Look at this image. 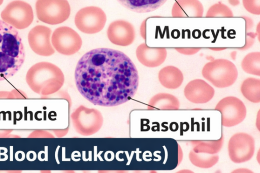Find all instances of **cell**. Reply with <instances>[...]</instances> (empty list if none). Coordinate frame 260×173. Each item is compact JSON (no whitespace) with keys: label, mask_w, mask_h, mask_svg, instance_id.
Returning a JSON list of instances; mask_svg holds the SVG:
<instances>
[{"label":"cell","mask_w":260,"mask_h":173,"mask_svg":"<svg viewBox=\"0 0 260 173\" xmlns=\"http://www.w3.org/2000/svg\"><path fill=\"white\" fill-rule=\"evenodd\" d=\"M183 79V73L175 66H166L158 73V80L160 84L168 89H175L179 88Z\"/></svg>","instance_id":"16"},{"label":"cell","mask_w":260,"mask_h":173,"mask_svg":"<svg viewBox=\"0 0 260 173\" xmlns=\"http://www.w3.org/2000/svg\"><path fill=\"white\" fill-rule=\"evenodd\" d=\"M256 36V33L252 32H248L246 34V39L245 45L240 48H237L238 49L240 50H245L250 48L254 42V39Z\"/></svg>","instance_id":"25"},{"label":"cell","mask_w":260,"mask_h":173,"mask_svg":"<svg viewBox=\"0 0 260 173\" xmlns=\"http://www.w3.org/2000/svg\"><path fill=\"white\" fill-rule=\"evenodd\" d=\"M242 17L245 20L246 30V31H247V30L248 31L253 27V20L250 18H249V17H247V16H242Z\"/></svg>","instance_id":"27"},{"label":"cell","mask_w":260,"mask_h":173,"mask_svg":"<svg viewBox=\"0 0 260 173\" xmlns=\"http://www.w3.org/2000/svg\"><path fill=\"white\" fill-rule=\"evenodd\" d=\"M241 67L249 74L260 76V52H252L247 54L242 59Z\"/></svg>","instance_id":"22"},{"label":"cell","mask_w":260,"mask_h":173,"mask_svg":"<svg viewBox=\"0 0 260 173\" xmlns=\"http://www.w3.org/2000/svg\"><path fill=\"white\" fill-rule=\"evenodd\" d=\"M203 77L217 88L232 85L238 77V70L231 61L216 59L205 64L202 70Z\"/></svg>","instance_id":"4"},{"label":"cell","mask_w":260,"mask_h":173,"mask_svg":"<svg viewBox=\"0 0 260 173\" xmlns=\"http://www.w3.org/2000/svg\"><path fill=\"white\" fill-rule=\"evenodd\" d=\"M36 10L38 19L50 25L63 22L71 13L70 6L67 0H37Z\"/></svg>","instance_id":"5"},{"label":"cell","mask_w":260,"mask_h":173,"mask_svg":"<svg viewBox=\"0 0 260 173\" xmlns=\"http://www.w3.org/2000/svg\"><path fill=\"white\" fill-rule=\"evenodd\" d=\"M233 16L234 14L231 9L220 2L211 6L206 14V17H233Z\"/></svg>","instance_id":"23"},{"label":"cell","mask_w":260,"mask_h":173,"mask_svg":"<svg viewBox=\"0 0 260 173\" xmlns=\"http://www.w3.org/2000/svg\"><path fill=\"white\" fill-rule=\"evenodd\" d=\"M4 0H0V6L3 4Z\"/></svg>","instance_id":"32"},{"label":"cell","mask_w":260,"mask_h":173,"mask_svg":"<svg viewBox=\"0 0 260 173\" xmlns=\"http://www.w3.org/2000/svg\"><path fill=\"white\" fill-rule=\"evenodd\" d=\"M76 87L86 99L101 106L122 104L136 94L138 71L124 53L110 48L91 50L78 61L75 71Z\"/></svg>","instance_id":"1"},{"label":"cell","mask_w":260,"mask_h":173,"mask_svg":"<svg viewBox=\"0 0 260 173\" xmlns=\"http://www.w3.org/2000/svg\"><path fill=\"white\" fill-rule=\"evenodd\" d=\"M229 3L232 6L236 7L240 4L239 0H228Z\"/></svg>","instance_id":"29"},{"label":"cell","mask_w":260,"mask_h":173,"mask_svg":"<svg viewBox=\"0 0 260 173\" xmlns=\"http://www.w3.org/2000/svg\"><path fill=\"white\" fill-rule=\"evenodd\" d=\"M242 95L249 101L253 103L260 102V79L248 78L245 79L241 85Z\"/></svg>","instance_id":"20"},{"label":"cell","mask_w":260,"mask_h":173,"mask_svg":"<svg viewBox=\"0 0 260 173\" xmlns=\"http://www.w3.org/2000/svg\"><path fill=\"white\" fill-rule=\"evenodd\" d=\"M51 30L50 28L38 25L28 32V41L30 47L36 54L42 56H50L54 53L50 43Z\"/></svg>","instance_id":"11"},{"label":"cell","mask_w":260,"mask_h":173,"mask_svg":"<svg viewBox=\"0 0 260 173\" xmlns=\"http://www.w3.org/2000/svg\"><path fill=\"white\" fill-rule=\"evenodd\" d=\"M51 42L58 52L66 55L76 53L82 45L79 34L68 26H61L55 29L52 33Z\"/></svg>","instance_id":"10"},{"label":"cell","mask_w":260,"mask_h":173,"mask_svg":"<svg viewBox=\"0 0 260 173\" xmlns=\"http://www.w3.org/2000/svg\"><path fill=\"white\" fill-rule=\"evenodd\" d=\"M136 56L144 65L154 67L161 65L165 61L167 51L164 47H150L146 43H142L137 48Z\"/></svg>","instance_id":"14"},{"label":"cell","mask_w":260,"mask_h":173,"mask_svg":"<svg viewBox=\"0 0 260 173\" xmlns=\"http://www.w3.org/2000/svg\"><path fill=\"white\" fill-rule=\"evenodd\" d=\"M26 80L35 91L45 93L58 90L64 81L63 75L56 66L49 62H40L28 71Z\"/></svg>","instance_id":"3"},{"label":"cell","mask_w":260,"mask_h":173,"mask_svg":"<svg viewBox=\"0 0 260 173\" xmlns=\"http://www.w3.org/2000/svg\"><path fill=\"white\" fill-rule=\"evenodd\" d=\"M179 107V101L176 96L167 93H160L151 98L148 108L151 110H177Z\"/></svg>","instance_id":"18"},{"label":"cell","mask_w":260,"mask_h":173,"mask_svg":"<svg viewBox=\"0 0 260 173\" xmlns=\"http://www.w3.org/2000/svg\"><path fill=\"white\" fill-rule=\"evenodd\" d=\"M189 159L194 166L202 168H208L217 163L219 156L216 154L197 153L191 150L189 153Z\"/></svg>","instance_id":"21"},{"label":"cell","mask_w":260,"mask_h":173,"mask_svg":"<svg viewBox=\"0 0 260 173\" xmlns=\"http://www.w3.org/2000/svg\"><path fill=\"white\" fill-rule=\"evenodd\" d=\"M126 8L137 13L152 12L162 6L167 0H117Z\"/></svg>","instance_id":"17"},{"label":"cell","mask_w":260,"mask_h":173,"mask_svg":"<svg viewBox=\"0 0 260 173\" xmlns=\"http://www.w3.org/2000/svg\"><path fill=\"white\" fill-rule=\"evenodd\" d=\"M243 7L251 14L260 15V0H242Z\"/></svg>","instance_id":"24"},{"label":"cell","mask_w":260,"mask_h":173,"mask_svg":"<svg viewBox=\"0 0 260 173\" xmlns=\"http://www.w3.org/2000/svg\"><path fill=\"white\" fill-rule=\"evenodd\" d=\"M228 148L232 161L236 163L245 162L253 156L255 141L253 137L248 133H237L230 138Z\"/></svg>","instance_id":"9"},{"label":"cell","mask_w":260,"mask_h":173,"mask_svg":"<svg viewBox=\"0 0 260 173\" xmlns=\"http://www.w3.org/2000/svg\"><path fill=\"white\" fill-rule=\"evenodd\" d=\"M204 7L199 0H177L172 8L173 17H201Z\"/></svg>","instance_id":"15"},{"label":"cell","mask_w":260,"mask_h":173,"mask_svg":"<svg viewBox=\"0 0 260 173\" xmlns=\"http://www.w3.org/2000/svg\"><path fill=\"white\" fill-rule=\"evenodd\" d=\"M214 88L204 80L196 79L189 82L184 89L187 99L194 103H205L214 96Z\"/></svg>","instance_id":"13"},{"label":"cell","mask_w":260,"mask_h":173,"mask_svg":"<svg viewBox=\"0 0 260 173\" xmlns=\"http://www.w3.org/2000/svg\"><path fill=\"white\" fill-rule=\"evenodd\" d=\"M236 55V52H235V51H233L231 53V56H232V57H233V58H235Z\"/></svg>","instance_id":"31"},{"label":"cell","mask_w":260,"mask_h":173,"mask_svg":"<svg viewBox=\"0 0 260 173\" xmlns=\"http://www.w3.org/2000/svg\"><path fill=\"white\" fill-rule=\"evenodd\" d=\"M25 58L24 47L18 30L0 20V81L16 74Z\"/></svg>","instance_id":"2"},{"label":"cell","mask_w":260,"mask_h":173,"mask_svg":"<svg viewBox=\"0 0 260 173\" xmlns=\"http://www.w3.org/2000/svg\"><path fill=\"white\" fill-rule=\"evenodd\" d=\"M107 17L104 11L98 7H86L80 9L75 17L76 27L82 32L94 34L105 26Z\"/></svg>","instance_id":"8"},{"label":"cell","mask_w":260,"mask_h":173,"mask_svg":"<svg viewBox=\"0 0 260 173\" xmlns=\"http://www.w3.org/2000/svg\"><path fill=\"white\" fill-rule=\"evenodd\" d=\"M223 136L216 140H196L191 141L192 151L197 153L216 154L218 153L223 144Z\"/></svg>","instance_id":"19"},{"label":"cell","mask_w":260,"mask_h":173,"mask_svg":"<svg viewBox=\"0 0 260 173\" xmlns=\"http://www.w3.org/2000/svg\"><path fill=\"white\" fill-rule=\"evenodd\" d=\"M215 110L220 113L221 125L225 127H232L240 124L244 120L247 113L243 101L232 96L219 100Z\"/></svg>","instance_id":"7"},{"label":"cell","mask_w":260,"mask_h":173,"mask_svg":"<svg viewBox=\"0 0 260 173\" xmlns=\"http://www.w3.org/2000/svg\"><path fill=\"white\" fill-rule=\"evenodd\" d=\"M209 49L213 51H219L225 50V49H226V48H225V47H215V48L212 47V48H209Z\"/></svg>","instance_id":"30"},{"label":"cell","mask_w":260,"mask_h":173,"mask_svg":"<svg viewBox=\"0 0 260 173\" xmlns=\"http://www.w3.org/2000/svg\"><path fill=\"white\" fill-rule=\"evenodd\" d=\"M175 49L179 53L186 55H191L197 53L200 50V48L193 47V48H180L176 47Z\"/></svg>","instance_id":"26"},{"label":"cell","mask_w":260,"mask_h":173,"mask_svg":"<svg viewBox=\"0 0 260 173\" xmlns=\"http://www.w3.org/2000/svg\"><path fill=\"white\" fill-rule=\"evenodd\" d=\"M2 20L16 29L28 27L34 20V13L27 3L15 0L9 3L1 14Z\"/></svg>","instance_id":"6"},{"label":"cell","mask_w":260,"mask_h":173,"mask_svg":"<svg viewBox=\"0 0 260 173\" xmlns=\"http://www.w3.org/2000/svg\"><path fill=\"white\" fill-rule=\"evenodd\" d=\"M146 21L144 20L141 24L140 28V32L141 36L143 37L144 39H146Z\"/></svg>","instance_id":"28"},{"label":"cell","mask_w":260,"mask_h":173,"mask_svg":"<svg viewBox=\"0 0 260 173\" xmlns=\"http://www.w3.org/2000/svg\"><path fill=\"white\" fill-rule=\"evenodd\" d=\"M107 36L112 43L118 46H127L133 43L136 33L131 23L125 20H118L109 25Z\"/></svg>","instance_id":"12"}]
</instances>
